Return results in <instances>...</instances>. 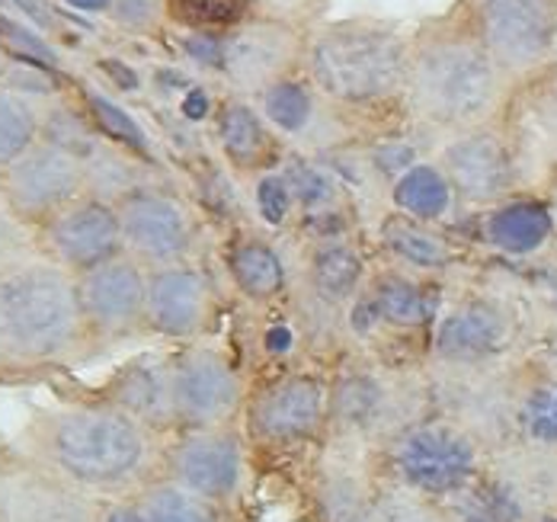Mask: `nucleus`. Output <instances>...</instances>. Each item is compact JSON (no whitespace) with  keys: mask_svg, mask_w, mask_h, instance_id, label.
<instances>
[{"mask_svg":"<svg viewBox=\"0 0 557 522\" xmlns=\"http://www.w3.org/2000/svg\"><path fill=\"white\" fill-rule=\"evenodd\" d=\"M388 209L430 222V225H451L461 215L455 189L443 174V167L436 164V158L413 164L410 171H404L391 183Z\"/></svg>","mask_w":557,"mask_h":522,"instance_id":"31","label":"nucleus"},{"mask_svg":"<svg viewBox=\"0 0 557 522\" xmlns=\"http://www.w3.org/2000/svg\"><path fill=\"white\" fill-rule=\"evenodd\" d=\"M436 164L448 176L458 209L474 212L525 192L522 171L500 119L458 132L436 148Z\"/></svg>","mask_w":557,"mask_h":522,"instance_id":"17","label":"nucleus"},{"mask_svg":"<svg viewBox=\"0 0 557 522\" xmlns=\"http://www.w3.org/2000/svg\"><path fill=\"white\" fill-rule=\"evenodd\" d=\"M522 362V359H519ZM519 362L509 365H433L426 385L433 410L465 426L494 456L516 446V385Z\"/></svg>","mask_w":557,"mask_h":522,"instance_id":"12","label":"nucleus"},{"mask_svg":"<svg viewBox=\"0 0 557 522\" xmlns=\"http://www.w3.org/2000/svg\"><path fill=\"white\" fill-rule=\"evenodd\" d=\"M247 459L250 446L240 426L180 430L164 443V477L215 507H227L244 490Z\"/></svg>","mask_w":557,"mask_h":522,"instance_id":"21","label":"nucleus"},{"mask_svg":"<svg viewBox=\"0 0 557 522\" xmlns=\"http://www.w3.org/2000/svg\"><path fill=\"white\" fill-rule=\"evenodd\" d=\"M219 291L199 263L148 270V334L170 344H193L212 334Z\"/></svg>","mask_w":557,"mask_h":522,"instance_id":"27","label":"nucleus"},{"mask_svg":"<svg viewBox=\"0 0 557 522\" xmlns=\"http://www.w3.org/2000/svg\"><path fill=\"white\" fill-rule=\"evenodd\" d=\"M212 135L222 154L227 174L253 183L260 176L273 174L288 158V141L270 125L257 100L222 94V100L212 110Z\"/></svg>","mask_w":557,"mask_h":522,"instance_id":"29","label":"nucleus"},{"mask_svg":"<svg viewBox=\"0 0 557 522\" xmlns=\"http://www.w3.org/2000/svg\"><path fill=\"white\" fill-rule=\"evenodd\" d=\"M305 74L359 141L410 128V29L385 16L324 20L308 33Z\"/></svg>","mask_w":557,"mask_h":522,"instance_id":"2","label":"nucleus"},{"mask_svg":"<svg viewBox=\"0 0 557 522\" xmlns=\"http://www.w3.org/2000/svg\"><path fill=\"white\" fill-rule=\"evenodd\" d=\"M110 20L115 29L141 39H161L168 33L164 0H112Z\"/></svg>","mask_w":557,"mask_h":522,"instance_id":"39","label":"nucleus"},{"mask_svg":"<svg viewBox=\"0 0 557 522\" xmlns=\"http://www.w3.org/2000/svg\"><path fill=\"white\" fill-rule=\"evenodd\" d=\"M125 253L145 270L199 263L202 222L196 209L158 183H138L115 199Z\"/></svg>","mask_w":557,"mask_h":522,"instance_id":"14","label":"nucleus"},{"mask_svg":"<svg viewBox=\"0 0 557 522\" xmlns=\"http://www.w3.org/2000/svg\"><path fill=\"white\" fill-rule=\"evenodd\" d=\"M107 500L0 446V522H100Z\"/></svg>","mask_w":557,"mask_h":522,"instance_id":"22","label":"nucleus"},{"mask_svg":"<svg viewBox=\"0 0 557 522\" xmlns=\"http://www.w3.org/2000/svg\"><path fill=\"white\" fill-rule=\"evenodd\" d=\"M74 286L97 352L148 334V270L135 257L119 253L110 263L74 276Z\"/></svg>","mask_w":557,"mask_h":522,"instance_id":"19","label":"nucleus"},{"mask_svg":"<svg viewBox=\"0 0 557 522\" xmlns=\"http://www.w3.org/2000/svg\"><path fill=\"white\" fill-rule=\"evenodd\" d=\"M512 426H516V446L557 452V378L532 365L529 359L519 362Z\"/></svg>","mask_w":557,"mask_h":522,"instance_id":"32","label":"nucleus"},{"mask_svg":"<svg viewBox=\"0 0 557 522\" xmlns=\"http://www.w3.org/2000/svg\"><path fill=\"white\" fill-rule=\"evenodd\" d=\"M525 192L557 189V59L512 84L500 113Z\"/></svg>","mask_w":557,"mask_h":522,"instance_id":"18","label":"nucleus"},{"mask_svg":"<svg viewBox=\"0 0 557 522\" xmlns=\"http://www.w3.org/2000/svg\"><path fill=\"white\" fill-rule=\"evenodd\" d=\"M295 250V286L292 291L324 308L327 314L346 318L349 304L369 283L375 253L369 237L339 234L318 240H292Z\"/></svg>","mask_w":557,"mask_h":522,"instance_id":"23","label":"nucleus"},{"mask_svg":"<svg viewBox=\"0 0 557 522\" xmlns=\"http://www.w3.org/2000/svg\"><path fill=\"white\" fill-rule=\"evenodd\" d=\"M451 279H426L379 263L346 311L349 349L397 365H426Z\"/></svg>","mask_w":557,"mask_h":522,"instance_id":"7","label":"nucleus"},{"mask_svg":"<svg viewBox=\"0 0 557 522\" xmlns=\"http://www.w3.org/2000/svg\"><path fill=\"white\" fill-rule=\"evenodd\" d=\"M542 263H545L548 270H555V273H557V247L552 250V257H548V260H542Z\"/></svg>","mask_w":557,"mask_h":522,"instance_id":"46","label":"nucleus"},{"mask_svg":"<svg viewBox=\"0 0 557 522\" xmlns=\"http://www.w3.org/2000/svg\"><path fill=\"white\" fill-rule=\"evenodd\" d=\"M90 334L67 270L29 257L0 273V378H26L84 362Z\"/></svg>","mask_w":557,"mask_h":522,"instance_id":"4","label":"nucleus"},{"mask_svg":"<svg viewBox=\"0 0 557 522\" xmlns=\"http://www.w3.org/2000/svg\"><path fill=\"white\" fill-rule=\"evenodd\" d=\"M509 90L512 80L451 10L410 29L407 113L410 125L436 145L500 119Z\"/></svg>","mask_w":557,"mask_h":522,"instance_id":"3","label":"nucleus"},{"mask_svg":"<svg viewBox=\"0 0 557 522\" xmlns=\"http://www.w3.org/2000/svg\"><path fill=\"white\" fill-rule=\"evenodd\" d=\"M224 279L244 308H270L292 295L295 250L260 225H231L219 247Z\"/></svg>","mask_w":557,"mask_h":522,"instance_id":"25","label":"nucleus"},{"mask_svg":"<svg viewBox=\"0 0 557 522\" xmlns=\"http://www.w3.org/2000/svg\"><path fill=\"white\" fill-rule=\"evenodd\" d=\"M487 459L491 452L481 439L436 410L407 423L369 452L375 481L443 507L481 477Z\"/></svg>","mask_w":557,"mask_h":522,"instance_id":"8","label":"nucleus"},{"mask_svg":"<svg viewBox=\"0 0 557 522\" xmlns=\"http://www.w3.org/2000/svg\"><path fill=\"white\" fill-rule=\"evenodd\" d=\"M369 244L379 263L426 279H455V273L478 260L448 225H430L394 209L375 219Z\"/></svg>","mask_w":557,"mask_h":522,"instance_id":"28","label":"nucleus"},{"mask_svg":"<svg viewBox=\"0 0 557 522\" xmlns=\"http://www.w3.org/2000/svg\"><path fill=\"white\" fill-rule=\"evenodd\" d=\"M164 436L94 395L36 407L10 443L67 484L100 497H138L164 474Z\"/></svg>","mask_w":557,"mask_h":522,"instance_id":"1","label":"nucleus"},{"mask_svg":"<svg viewBox=\"0 0 557 522\" xmlns=\"http://www.w3.org/2000/svg\"><path fill=\"white\" fill-rule=\"evenodd\" d=\"M525 359H529L532 365H539L542 372H548V375H555L557 378V311H552V308H548V318H545V324L539 327L532 347L525 352Z\"/></svg>","mask_w":557,"mask_h":522,"instance_id":"42","label":"nucleus"},{"mask_svg":"<svg viewBox=\"0 0 557 522\" xmlns=\"http://www.w3.org/2000/svg\"><path fill=\"white\" fill-rule=\"evenodd\" d=\"M58 3L84 16H110L112 10V0H58Z\"/></svg>","mask_w":557,"mask_h":522,"instance_id":"44","label":"nucleus"},{"mask_svg":"<svg viewBox=\"0 0 557 522\" xmlns=\"http://www.w3.org/2000/svg\"><path fill=\"white\" fill-rule=\"evenodd\" d=\"M430 410L426 365H397L362 349H346L331 365V446L369 456Z\"/></svg>","mask_w":557,"mask_h":522,"instance_id":"5","label":"nucleus"},{"mask_svg":"<svg viewBox=\"0 0 557 522\" xmlns=\"http://www.w3.org/2000/svg\"><path fill=\"white\" fill-rule=\"evenodd\" d=\"M29 257H36V234L13 215V209L0 192V273H7L10 266Z\"/></svg>","mask_w":557,"mask_h":522,"instance_id":"40","label":"nucleus"},{"mask_svg":"<svg viewBox=\"0 0 557 522\" xmlns=\"http://www.w3.org/2000/svg\"><path fill=\"white\" fill-rule=\"evenodd\" d=\"M138 504L148 522H222V507L202 500L164 474L138 494Z\"/></svg>","mask_w":557,"mask_h":522,"instance_id":"36","label":"nucleus"},{"mask_svg":"<svg viewBox=\"0 0 557 522\" xmlns=\"http://www.w3.org/2000/svg\"><path fill=\"white\" fill-rule=\"evenodd\" d=\"M448 10L512 84L557 59V0H451Z\"/></svg>","mask_w":557,"mask_h":522,"instance_id":"11","label":"nucleus"},{"mask_svg":"<svg viewBox=\"0 0 557 522\" xmlns=\"http://www.w3.org/2000/svg\"><path fill=\"white\" fill-rule=\"evenodd\" d=\"M250 202H253V215H257L260 228L282 234V237H292L295 222H298V209H295L292 186H288L282 171L253 179L250 183Z\"/></svg>","mask_w":557,"mask_h":522,"instance_id":"37","label":"nucleus"},{"mask_svg":"<svg viewBox=\"0 0 557 522\" xmlns=\"http://www.w3.org/2000/svg\"><path fill=\"white\" fill-rule=\"evenodd\" d=\"M257 107L295 151L324 158L339 148L362 145L352 125L318 94V87L308 80L305 71L278 80L276 87H270L257 100Z\"/></svg>","mask_w":557,"mask_h":522,"instance_id":"26","label":"nucleus"},{"mask_svg":"<svg viewBox=\"0 0 557 522\" xmlns=\"http://www.w3.org/2000/svg\"><path fill=\"white\" fill-rule=\"evenodd\" d=\"M0 192L13 215L29 232H36L74 199L90 192L87 161L61 145L39 138L13 167L0 174Z\"/></svg>","mask_w":557,"mask_h":522,"instance_id":"20","label":"nucleus"},{"mask_svg":"<svg viewBox=\"0 0 557 522\" xmlns=\"http://www.w3.org/2000/svg\"><path fill=\"white\" fill-rule=\"evenodd\" d=\"M451 234L474 253L503 263H542L557 247V209L542 192H519L497 206L461 212Z\"/></svg>","mask_w":557,"mask_h":522,"instance_id":"15","label":"nucleus"},{"mask_svg":"<svg viewBox=\"0 0 557 522\" xmlns=\"http://www.w3.org/2000/svg\"><path fill=\"white\" fill-rule=\"evenodd\" d=\"M168 356L176 433L240 426L250 382L231 349L209 340H193L170 349Z\"/></svg>","mask_w":557,"mask_h":522,"instance_id":"13","label":"nucleus"},{"mask_svg":"<svg viewBox=\"0 0 557 522\" xmlns=\"http://www.w3.org/2000/svg\"><path fill=\"white\" fill-rule=\"evenodd\" d=\"M10 64H13V52H10V46L3 42V36H0V77L7 74Z\"/></svg>","mask_w":557,"mask_h":522,"instance_id":"45","label":"nucleus"},{"mask_svg":"<svg viewBox=\"0 0 557 522\" xmlns=\"http://www.w3.org/2000/svg\"><path fill=\"white\" fill-rule=\"evenodd\" d=\"M451 522H557V452L509 446L446 504Z\"/></svg>","mask_w":557,"mask_h":522,"instance_id":"10","label":"nucleus"},{"mask_svg":"<svg viewBox=\"0 0 557 522\" xmlns=\"http://www.w3.org/2000/svg\"><path fill=\"white\" fill-rule=\"evenodd\" d=\"M100 522H148L138 497H119V500H107Z\"/></svg>","mask_w":557,"mask_h":522,"instance_id":"43","label":"nucleus"},{"mask_svg":"<svg viewBox=\"0 0 557 522\" xmlns=\"http://www.w3.org/2000/svg\"><path fill=\"white\" fill-rule=\"evenodd\" d=\"M81 110L87 113L94 132L112 145L119 151H125L128 158L141 161V164H154V148L151 138L145 135V128L132 119V113H125L119 103H112L110 97L97 94V90H81Z\"/></svg>","mask_w":557,"mask_h":522,"instance_id":"34","label":"nucleus"},{"mask_svg":"<svg viewBox=\"0 0 557 522\" xmlns=\"http://www.w3.org/2000/svg\"><path fill=\"white\" fill-rule=\"evenodd\" d=\"M548 308L500 283H451L433 331V365H509L525 359Z\"/></svg>","mask_w":557,"mask_h":522,"instance_id":"6","label":"nucleus"},{"mask_svg":"<svg viewBox=\"0 0 557 522\" xmlns=\"http://www.w3.org/2000/svg\"><path fill=\"white\" fill-rule=\"evenodd\" d=\"M42 113L46 103L0 84V174L42 138Z\"/></svg>","mask_w":557,"mask_h":522,"instance_id":"35","label":"nucleus"},{"mask_svg":"<svg viewBox=\"0 0 557 522\" xmlns=\"http://www.w3.org/2000/svg\"><path fill=\"white\" fill-rule=\"evenodd\" d=\"M331 369L298 362L253 375L240 413V433L250 449L292 452L327 439Z\"/></svg>","mask_w":557,"mask_h":522,"instance_id":"9","label":"nucleus"},{"mask_svg":"<svg viewBox=\"0 0 557 522\" xmlns=\"http://www.w3.org/2000/svg\"><path fill=\"white\" fill-rule=\"evenodd\" d=\"M168 26L173 33L227 36L257 16L253 0H164Z\"/></svg>","mask_w":557,"mask_h":522,"instance_id":"33","label":"nucleus"},{"mask_svg":"<svg viewBox=\"0 0 557 522\" xmlns=\"http://www.w3.org/2000/svg\"><path fill=\"white\" fill-rule=\"evenodd\" d=\"M33 234L36 253L67 270L71 276H84L125 253L115 202L97 192H84Z\"/></svg>","mask_w":557,"mask_h":522,"instance_id":"24","label":"nucleus"},{"mask_svg":"<svg viewBox=\"0 0 557 522\" xmlns=\"http://www.w3.org/2000/svg\"><path fill=\"white\" fill-rule=\"evenodd\" d=\"M308 33L298 23L276 16H250L244 26L222 36V55L215 74L224 94L260 100L278 80L305 71Z\"/></svg>","mask_w":557,"mask_h":522,"instance_id":"16","label":"nucleus"},{"mask_svg":"<svg viewBox=\"0 0 557 522\" xmlns=\"http://www.w3.org/2000/svg\"><path fill=\"white\" fill-rule=\"evenodd\" d=\"M94 398L125 410L141 426L158 436H173V401H170V356L168 352H138L125 359L110 378L90 391Z\"/></svg>","mask_w":557,"mask_h":522,"instance_id":"30","label":"nucleus"},{"mask_svg":"<svg viewBox=\"0 0 557 522\" xmlns=\"http://www.w3.org/2000/svg\"><path fill=\"white\" fill-rule=\"evenodd\" d=\"M369 522H451L446 507L413 497L407 490H397L391 484L375 481L372 507H369Z\"/></svg>","mask_w":557,"mask_h":522,"instance_id":"38","label":"nucleus"},{"mask_svg":"<svg viewBox=\"0 0 557 522\" xmlns=\"http://www.w3.org/2000/svg\"><path fill=\"white\" fill-rule=\"evenodd\" d=\"M331 0H253L257 16H276V20H288L298 23L305 29H314L318 23H324Z\"/></svg>","mask_w":557,"mask_h":522,"instance_id":"41","label":"nucleus"}]
</instances>
